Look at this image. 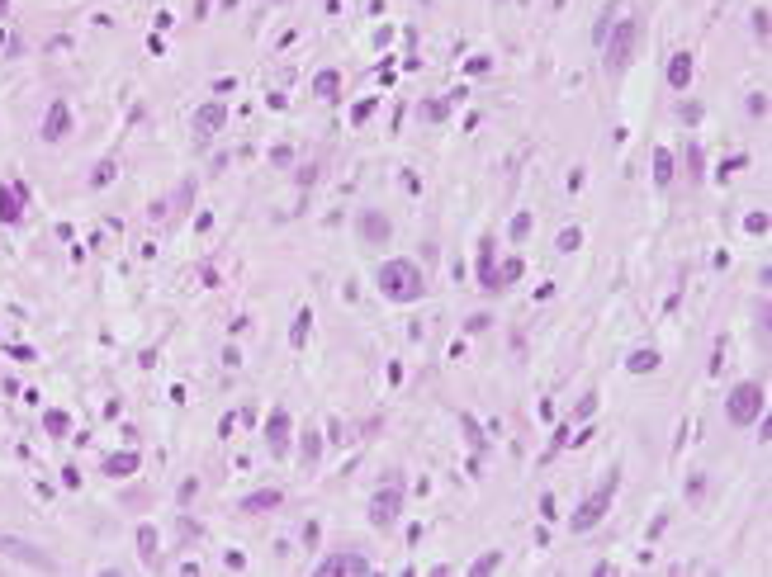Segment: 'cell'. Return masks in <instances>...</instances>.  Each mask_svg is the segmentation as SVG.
<instances>
[{
	"label": "cell",
	"mask_w": 772,
	"mask_h": 577,
	"mask_svg": "<svg viewBox=\"0 0 772 577\" xmlns=\"http://www.w3.org/2000/svg\"><path fill=\"white\" fill-rule=\"evenodd\" d=\"M379 294H389L394 303H412V298H422V270L412 266V261H384L379 266Z\"/></svg>",
	"instance_id": "cell-1"
},
{
	"label": "cell",
	"mask_w": 772,
	"mask_h": 577,
	"mask_svg": "<svg viewBox=\"0 0 772 577\" xmlns=\"http://www.w3.org/2000/svg\"><path fill=\"white\" fill-rule=\"evenodd\" d=\"M635 43H640V24H635V19H621L616 29H607V38H602L607 71H626V62L635 57Z\"/></svg>",
	"instance_id": "cell-2"
},
{
	"label": "cell",
	"mask_w": 772,
	"mask_h": 577,
	"mask_svg": "<svg viewBox=\"0 0 772 577\" xmlns=\"http://www.w3.org/2000/svg\"><path fill=\"white\" fill-rule=\"evenodd\" d=\"M763 403H768V398H763L758 383H735V388H730V403H725V417L735 426H749V422L763 417Z\"/></svg>",
	"instance_id": "cell-3"
},
{
	"label": "cell",
	"mask_w": 772,
	"mask_h": 577,
	"mask_svg": "<svg viewBox=\"0 0 772 577\" xmlns=\"http://www.w3.org/2000/svg\"><path fill=\"white\" fill-rule=\"evenodd\" d=\"M612 497H616V473H612V483H607V487H597V492H592V497H587L583 506L573 511V521H568V525H573V530H592V525H597L602 516H607Z\"/></svg>",
	"instance_id": "cell-4"
},
{
	"label": "cell",
	"mask_w": 772,
	"mask_h": 577,
	"mask_svg": "<svg viewBox=\"0 0 772 577\" xmlns=\"http://www.w3.org/2000/svg\"><path fill=\"white\" fill-rule=\"evenodd\" d=\"M0 554H5V559H15V563H24V568H47V573L57 568V563L47 559L43 549L24 545V540H15V535H0Z\"/></svg>",
	"instance_id": "cell-5"
},
{
	"label": "cell",
	"mask_w": 772,
	"mask_h": 577,
	"mask_svg": "<svg viewBox=\"0 0 772 577\" xmlns=\"http://www.w3.org/2000/svg\"><path fill=\"white\" fill-rule=\"evenodd\" d=\"M66 133H71V109H66V100H52L43 119V142H62Z\"/></svg>",
	"instance_id": "cell-6"
},
{
	"label": "cell",
	"mask_w": 772,
	"mask_h": 577,
	"mask_svg": "<svg viewBox=\"0 0 772 577\" xmlns=\"http://www.w3.org/2000/svg\"><path fill=\"white\" fill-rule=\"evenodd\" d=\"M398 506H403V492H398V487L389 483V487H384V492L375 497V506H370V516H375V525H394Z\"/></svg>",
	"instance_id": "cell-7"
},
{
	"label": "cell",
	"mask_w": 772,
	"mask_h": 577,
	"mask_svg": "<svg viewBox=\"0 0 772 577\" xmlns=\"http://www.w3.org/2000/svg\"><path fill=\"white\" fill-rule=\"evenodd\" d=\"M317 573H370V559L365 554H332V559L317 563Z\"/></svg>",
	"instance_id": "cell-8"
},
{
	"label": "cell",
	"mask_w": 772,
	"mask_h": 577,
	"mask_svg": "<svg viewBox=\"0 0 772 577\" xmlns=\"http://www.w3.org/2000/svg\"><path fill=\"white\" fill-rule=\"evenodd\" d=\"M24 194H29L24 185H0V222H19V213H24Z\"/></svg>",
	"instance_id": "cell-9"
},
{
	"label": "cell",
	"mask_w": 772,
	"mask_h": 577,
	"mask_svg": "<svg viewBox=\"0 0 772 577\" xmlns=\"http://www.w3.org/2000/svg\"><path fill=\"white\" fill-rule=\"evenodd\" d=\"M228 119V105H204V109L194 114V133L209 138V133H218V124Z\"/></svg>",
	"instance_id": "cell-10"
},
{
	"label": "cell",
	"mask_w": 772,
	"mask_h": 577,
	"mask_svg": "<svg viewBox=\"0 0 772 577\" xmlns=\"http://www.w3.org/2000/svg\"><path fill=\"white\" fill-rule=\"evenodd\" d=\"M270 450L275 454L289 450V417L284 412H270Z\"/></svg>",
	"instance_id": "cell-11"
},
{
	"label": "cell",
	"mask_w": 772,
	"mask_h": 577,
	"mask_svg": "<svg viewBox=\"0 0 772 577\" xmlns=\"http://www.w3.org/2000/svg\"><path fill=\"white\" fill-rule=\"evenodd\" d=\"M361 237H365V242H384V237H389V218H379V213H361Z\"/></svg>",
	"instance_id": "cell-12"
},
{
	"label": "cell",
	"mask_w": 772,
	"mask_h": 577,
	"mask_svg": "<svg viewBox=\"0 0 772 577\" xmlns=\"http://www.w3.org/2000/svg\"><path fill=\"white\" fill-rule=\"evenodd\" d=\"M668 81H673V85H687V81H692V57H687V52H678V57H673V62H668Z\"/></svg>",
	"instance_id": "cell-13"
},
{
	"label": "cell",
	"mask_w": 772,
	"mask_h": 577,
	"mask_svg": "<svg viewBox=\"0 0 772 577\" xmlns=\"http://www.w3.org/2000/svg\"><path fill=\"white\" fill-rule=\"evenodd\" d=\"M242 506H247V511H270V506H280V492H275V487H266V492H252V497L242 501Z\"/></svg>",
	"instance_id": "cell-14"
},
{
	"label": "cell",
	"mask_w": 772,
	"mask_h": 577,
	"mask_svg": "<svg viewBox=\"0 0 772 577\" xmlns=\"http://www.w3.org/2000/svg\"><path fill=\"white\" fill-rule=\"evenodd\" d=\"M133 468H138V454H114V459H105V473H119V478L133 473Z\"/></svg>",
	"instance_id": "cell-15"
},
{
	"label": "cell",
	"mask_w": 772,
	"mask_h": 577,
	"mask_svg": "<svg viewBox=\"0 0 772 577\" xmlns=\"http://www.w3.org/2000/svg\"><path fill=\"white\" fill-rule=\"evenodd\" d=\"M654 180H659V185L673 180V156H668V152H654Z\"/></svg>",
	"instance_id": "cell-16"
},
{
	"label": "cell",
	"mask_w": 772,
	"mask_h": 577,
	"mask_svg": "<svg viewBox=\"0 0 772 577\" xmlns=\"http://www.w3.org/2000/svg\"><path fill=\"white\" fill-rule=\"evenodd\" d=\"M654 364H659V355H654V350H640V355H631V369H635V374H645V369H654Z\"/></svg>",
	"instance_id": "cell-17"
},
{
	"label": "cell",
	"mask_w": 772,
	"mask_h": 577,
	"mask_svg": "<svg viewBox=\"0 0 772 577\" xmlns=\"http://www.w3.org/2000/svg\"><path fill=\"white\" fill-rule=\"evenodd\" d=\"M138 545H142V559H152V554H157V535L142 525V530H138Z\"/></svg>",
	"instance_id": "cell-18"
},
{
	"label": "cell",
	"mask_w": 772,
	"mask_h": 577,
	"mask_svg": "<svg viewBox=\"0 0 772 577\" xmlns=\"http://www.w3.org/2000/svg\"><path fill=\"white\" fill-rule=\"evenodd\" d=\"M317 95H337V71H322V76H317Z\"/></svg>",
	"instance_id": "cell-19"
},
{
	"label": "cell",
	"mask_w": 772,
	"mask_h": 577,
	"mask_svg": "<svg viewBox=\"0 0 772 577\" xmlns=\"http://www.w3.org/2000/svg\"><path fill=\"white\" fill-rule=\"evenodd\" d=\"M47 431H52V436H62V431H66V417H62V412H47Z\"/></svg>",
	"instance_id": "cell-20"
},
{
	"label": "cell",
	"mask_w": 772,
	"mask_h": 577,
	"mask_svg": "<svg viewBox=\"0 0 772 577\" xmlns=\"http://www.w3.org/2000/svg\"><path fill=\"white\" fill-rule=\"evenodd\" d=\"M110 175H114V161H105V166H95V180H90V185H110Z\"/></svg>",
	"instance_id": "cell-21"
},
{
	"label": "cell",
	"mask_w": 772,
	"mask_h": 577,
	"mask_svg": "<svg viewBox=\"0 0 772 577\" xmlns=\"http://www.w3.org/2000/svg\"><path fill=\"white\" fill-rule=\"evenodd\" d=\"M498 563H503V559H498V554H484V559H479V563H474V568H469V573H489V568H498Z\"/></svg>",
	"instance_id": "cell-22"
},
{
	"label": "cell",
	"mask_w": 772,
	"mask_h": 577,
	"mask_svg": "<svg viewBox=\"0 0 772 577\" xmlns=\"http://www.w3.org/2000/svg\"><path fill=\"white\" fill-rule=\"evenodd\" d=\"M303 336H308V312H299V322H294V341L303 345Z\"/></svg>",
	"instance_id": "cell-23"
}]
</instances>
